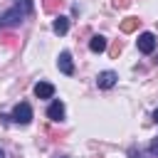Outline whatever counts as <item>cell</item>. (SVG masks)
<instances>
[{
	"mask_svg": "<svg viewBox=\"0 0 158 158\" xmlns=\"http://www.w3.org/2000/svg\"><path fill=\"white\" fill-rule=\"evenodd\" d=\"M32 12V0H22L20 5H15L12 10H7L2 17H0V27H12V25H20L22 17H27Z\"/></svg>",
	"mask_w": 158,
	"mask_h": 158,
	"instance_id": "6da1fadb",
	"label": "cell"
},
{
	"mask_svg": "<svg viewBox=\"0 0 158 158\" xmlns=\"http://www.w3.org/2000/svg\"><path fill=\"white\" fill-rule=\"evenodd\" d=\"M10 121H12V123H17V126H27V123L32 121V106H30L27 101H20V104L12 109Z\"/></svg>",
	"mask_w": 158,
	"mask_h": 158,
	"instance_id": "7a4b0ae2",
	"label": "cell"
},
{
	"mask_svg": "<svg viewBox=\"0 0 158 158\" xmlns=\"http://www.w3.org/2000/svg\"><path fill=\"white\" fill-rule=\"evenodd\" d=\"M136 44H138V52H143V54H151V52L156 49L158 40H156V35H153V32H143V35H138Z\"/></svg>",
	"mask_w": 158,
	"mask_h": 158,
	"instance_id": "3957f363",
	"label": "cell"
},
{
	"mask_svg": "<svg viewBox=\"0 0 158 158\" xmlns=\"http://www.w3.org/2000/svg\"><path fill=\"white\" fill-rule=\"evenodd\" d=\"M57 67H59V72H62V74L72 77V74H74V62H72V54H69V52H59Z\"/></svg>",
	"mask_w": 158,
	"mask_h": 158,
	"instance_id": "277c9868",
	"label": "cell"
},
{
	"mask_svg": "<svg viewBox=\"0 0 158 158\" xmlns=\"http://www.w3.org/2000/svg\"><path fill=\"white\" fill-rule=\"evenodd\" d=\"M116 79H118L116 72H99V77H96V86H99V89H111V86L116 84Z\"/></svg>",
	"mask_w": 158,
	"mask_h": 158,
	"instance_id": "5b68a950",
	"label": "cell"
},
{
	"mask_svg": "<svg viewBox=\"0 0 158 158\" xmlns=\"http://www.w3.org/2000/svg\"><path fill=\"white\" fill-rule=\"evenodd\" d=\"M35 96L37 99H52L54 96V86L49 81H37L35 84Z\"/></svg>",
	"mask_w": 158,
	"mask_h": 158,
	"instance_id": "8992f818",
	"label": "cell"
},
{
	"mask_svg": "<svg viewBox=\"0 0 158 158\" xmlns=\"http://www.w3.org/2000/svg\"><path fill=\"white\" fill-rule=\"evenodd\" d=\"M47 116H49L52 121H62V118H64V104H62L59 99H54V101L49 104V109H47Z\"/></svg>",
	"mask_w": 158,
	"mask_h": 158,
	"instance_id": "52a82bcc",
	"label": "cell"
},
{
	"mask_svg": "<svg viewBox=\"0 0 158 158\" xmlns=\"http://www.w3.org/2000/svg\"><path fill=\"white\" fill-rule=\"evenodd\" d=\"M89 49H91L94 54H101V52L106 49V37H104V35H94V37L89 40Z\"/></svg>",
	"mask_w": 158,
	"mask_h": 158,
	"instance_id": "ba28073f",
	"label": "cell"
},
{
	"mask_svg": "<svg viewBox=\"0 0 158 158\" xmlns=\"http://www.w3.org/2000/svg\"><path fill=\"white\" fill-rule=\"evenodd\" d=\"M52 30H54V35H67V30H69V17L59 15V17L52 22Z\"/></svg>",
	"mask_w": 158,
	"mask_h": 158,
	"instance_id": "9c48e42d",
	"label": "cell"
},
{
	"mask_svg": "<svg viewBox=\"0 0 158 158\" xmlns=\"http://www.w3.org/2000/svg\"><path fill=\"white\" fill-rule=\"evenodd\" d=\"M138 25H141V20L138 17H126V20H121V32H136L138 30Z\"/></svg>",
	"mask_w": 158,
	"mask_h": 158,
	"instance_id": "30bf717a",
	"label": "cell"
},
{
	"mask_svg": "<svg viewBox=\"0 0 158 158\" xmlns=\"http://www.w3.org/2000/svg\"><path fill=\"white\" fill-rule=\"evenodd\" d=\"M62 5H64V0H42V7H44V12H57Z\"/></svg>",
	"mask_w": 158,
	"mask_h": 158,
	"instance_id": "8fae6325",
	"label": "cell"
},
{
	"mask_svg": "<svg viewBox=\"0 0 158 158\" xmlns=\"http://www.w3.org/2000/svg\"><path fill=\"white\" fill-rule=\"evenodd\" d=\"M0 40H2V42H5V44H7V47H12V49H15V47H17V44H20V42H17V37H15V35H2V37H0Z\"/></svg>",
	"mask_w": 158,
	"mask_h": 158,
	"instance_id": "7c38bea8",
	"label": "cell"
},
{
	"mask_svg": "<svg viewBox=\"0 0 158 158\" xmlns=\"http://www.w3.org/2000/svg\"><path fill=\"white\" fill-rule=\"evenodd\" d=\"M148 153H151V151H148ZM148 153L141 151V148H131V151H128V158H148Z\"/></svg>",
	"mask_w": 158,
	"mask_h": 158,
	"instance_id": "4fadbf2b",
	"label": "cell"
},
{
	"mask_svg": "<svg viewBox=\"0 0 158 158\" xmlns=\"http://www.w3.org/2000/svg\"><path fill=\"white\" fill-rule=\"evenodd\" d=\"M121 49H123V44H121V42L116 40V42L111 44V49H109V54H111V57H118V54H121Z\"/></svg>",
	"mask_w": 158,
	"mask_h": 158,
	"instance_id": "5bb4252c",
	"label": "cell"
},
{
	"mask_svg": "<svg viewBox=\"0 0 158 158\" xmlns=\"http://www.w3.org/2000/svg\"><path fill=\"white\" fill-rule=\"evenodd\" d=\"M148 151H151V156H156V158H158V136L151 141V148H148Z\"/></svg>",
	"mask_w": 158,
	"mask_h": 158,
	"instance_id": "9a60e30c",
	"label": "cell"
},
{
	"mask_svg": "<svg viewBox=\"0 0 158 158\" xmlns=\"http://www.w3.org/2000/svg\"><path fill=\"white\" fill-rule=\"evenodd\" d=\"M128 5H131V0H114V7H121V10H123V7H128Z\"/></svg>",
	"mask_w": 158,
	"mask_h": 158,
	"instance_id": "2e32d148",
	"label": "cell"
},
{
	"mask_svg": "<svg viewBox=\"0 0 158 158\" xmlns=\"http://www.w3.org/2000/svg\"><path fill=\"white\" fill-rule=\"evenodd\" d=\"M153 121H156V123H158V109H156V111H153Z\"/></svg>",
	"mask_w": 158,
	"mask_h": 158,
	"instance_id": "e0dca14e",
	"label": "cell"
},
{
	"mask_svg": "<svg viewBox=\"0 0 158 158\" xmlns=\"http://www.w3.org/2000/svg\"><path fill=\"white\" fill-rule=\"evenodd\" d=\"M0 158H5V153H2V148H0Z\"/></svg>",
	"mask_w": 158,
	"mask_h": 158,
	"instance_id": "ac0fdd59",
	"label": "cell"
},
{
	"mask_svg": "<svg viewBox=\"0 0 158 158\" xmlns=\"http://www.w3.org/2000/svg\"><path fill=\"white\" fill-rule=\"evenodd\" d=\"M59 158H69V156H59Z\"/></svg>",
	"mask_w": 158,
	"mask_h": 158,
	"instance_id": "d6986e66",
	"label": "cell"
}]
</instances>
